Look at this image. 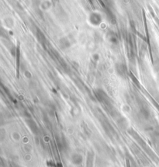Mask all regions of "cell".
Wrapping results in <instances>:
<instances>
[{
    "mask_svg": "<svg viewBox=\"0 0 159 167\" xmlns=\"http://www.w3.org/2000/svg\"><path fill=\"white\" fill-rule=\"evenodd\" d=\"M27 124H28V126L30 128V129L31 130V131L33 133L36 134L37 132V125L36 124V123L32 120L30 121H27Z\"/></svg>",
    "mask_w": 159,
    "mask_h": 167,
    "instance_id": "cell-1",
    "label": "cell"
},
{
    "mask_svg": "<svg viewBox=\"0 0 159 167\" xmlns=\"http://www.w3.org/2000/svg\"><path fill=\"white\" fill-rule=\"evenodd\" d=\"M82 158L80 155L79 154H75L72 156V162H73L74 164H76V165H79L82 162Z\"/></svg>",
    "mask_w": 159,
    "mask_h": 167,
    "instance_id": "cell-2",
    "label": "cell"
}]
</instances>
